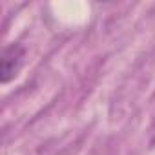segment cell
Wrapping results in <instances>:
<instances>
[{"label": "cell", "instance_id": "1", "mask_svg": "<svg viewBox=\"0 0 155 155\" xmlns=\"http://www.w3.org/2000/svg\"><path fill=\"white\" fill-rule=\"evenodd\" d=\"M24 57L26 49L20 44H8L2 48L0 53V82L8 84L18 75L20 68L24 66Z\"/></svg>", "mask_w": 155, "mask_h": 155}]
</instances>
